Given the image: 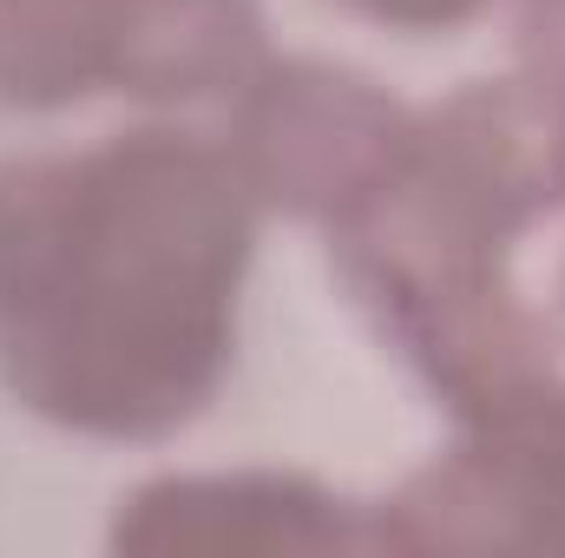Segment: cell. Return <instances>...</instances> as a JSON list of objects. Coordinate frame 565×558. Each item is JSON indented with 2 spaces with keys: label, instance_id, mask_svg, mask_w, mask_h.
<instances>
[{
  "label": "cell",
  "instance_id": "8",
  "mask_svg": "<svg viewBox=\"0 0 565 558\" xmlns=\"http://www.w3.org/2000/svg\"><path fill=\"white\" fill-rule=\"evenodd\" d=\"M513 7V73L565 119V0H507Z\"/></svg>",
  "mask_w": 565,
  "mask_h": 558
},
{
  "label": "cell",
  "instance_id": "7",
  "mask_svg": "<svg viewBox=\"0 0 565 558\" xmlns=\"http://www.w3.org/2000/svg\"><path fill=\"white\" fill-rule=\"evenodd\" d=\"M119 0H0V106L66 112L113 86Z\"/></svg>",
  "mask_w": 565,
  "mask_h": 558
},
{
  "label": "cell",
  "instance_id": "2",
  "mask_svg": "<svg viewBox=\"0 0 565 558\" xmlns=\"http://www.w3.org/2000/svg\"><path fill=\"white\" fill-rule=\"evenodd\" d=\"M553 211H565V119L507 73L415 112L382 191L322 230L335 277L454 427L559 375L553 329L513 282L520 237Z\"/></svg>",
  "mask_w": 565,
  "mask_h": 558
},
{
  "label": "cell",
  "instance_id": "9",
  "mask_svg": "<svg viewBox=\"0 0 565 558\" xmlns=\"http://www.w3.org/2000/svg\"><path fill=\"white\" fill-rule=\"evenodd\" d=\"M375 26H395V33H454L467 20H480L493 0H335Z\"/></svg>",
  "mask_w": 565,
  "mask_h": 558
},
{
  "label": "cell",
  "instance_id": "6",
  "mask_svg": "<svg viewBox=\"0 0 565 558\" xmlns=\"http://www.w3.org/2000/svg\"><path fill=\"white\" fill-rule=\"evenodd\" d=\"M270 60V20L257 0H119L113 86L158 112L231 106Z\"/></svg>",
  "mask_w": 565,
  "mask_h": 558
},
{
  "label": "cell",
  "instance_id": "1",
  "mask_svg": "<svg viewBox=\"0 0 565 558\" xmlns=\"http://www.w3.org/2000/svg\"><path fill=\"white\" fill-rule=\"evenodd\" d=\"M257 197L217 132L0 164V388L79 440H171L237 362Z\"/></svg>",
  "mask_w": 565,
  "mask_h": 558
},
{
  "label": "cell",
  "instance_id": "10",
  "mask_svg": "<svg viewBox=\"0 0 565 558\" xmlns=\"http://www.w3.org/2000/svg\"><path fill=\"white\" fill-rule=\"evenodd\" d=\"M559 309H565V270H559Z\"/></svg>",
  "mask_w": 565,
  "mask_h": 558
},
{
  "label": "cell",
  "instance_id": "5",
  "mask_svg": "<svg viewBox=\"0 0 565 558\" xmlns=\"http://www.w3.org/2000/svg\"><path fill=\"white\" fill-rule=\"evenodd\" d=\"M106 546L126 558H375V500L282 466L158 473L119 500Z\"/></svg>",
  "mask_w": 565,
  "mask_h": 558
},
{
  "label": "cell",
  "instance_id": "3",
  "mask_svg": "<svg viewBox=\"0 0 565 558\" xmlns=\"http://www.w3.org/2000/svg\"><path fill=\"white\" fill-rule=\"evenodd\" d=\"M408 132L415 106H402L369 73L309 53H270L257 79L224 106L217 139L257 211L335 230L402 164Z\"/></svg>",
  "mask_w": 565,
  "mask_h": 558
},
{
  "label": "cell",
  "instance_id": "4",
  "mask_svg": "<svg viewBox=\"0 0 565 558\" xmlns=\"http://www.w3.org/2000/svg\"><path fill=\"white\" fill-rule=\"evenodd\" d=\"M388 558H565V375L454 427V447L375 500Z\"/></svg>",
  "mask_w": 565,
  "mask_h": 558
}]
</instances>
